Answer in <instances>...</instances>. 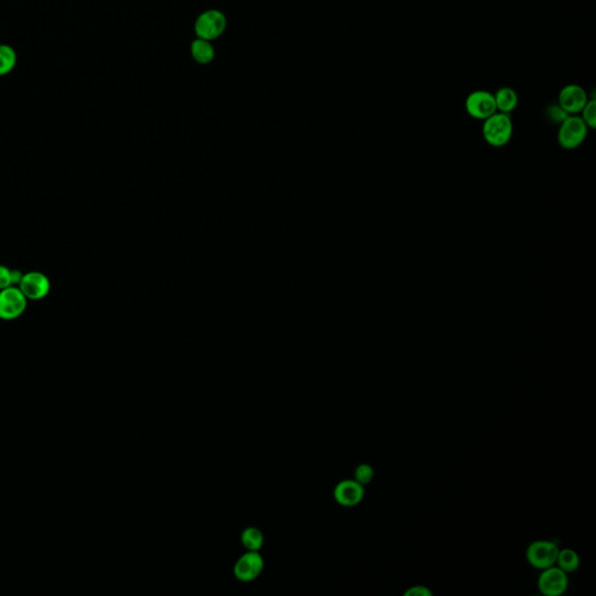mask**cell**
<instances>
[{"label":"cell","mask_w":596,"mask_h":596,"mask_svg":"<svg viewBox=\"0 0 596 596\" xmlns=\"http://www.w3.org/2000/svg\"><path fill=\"white\" fill-rule=\"evenodd\" d=\"M191 52H193V59L200 64H209L215 56V50H213L211 44L209 42V40H204L200 37L196 41H193V46H191Z\"/></svg>","instance_id":"obj_15"},{"label":"cell","mask_w":596,"mask_h":596,"mask_svg":"<svg viewBox=\"0 0 596 596\" xmlns=\"http://www.w3.org/2000/svg\"><path fill=\"white\" fill-rule=\"evenodd\" d=\"M588 131L580 115H568L559 125L557 140L561 148L573 151L585 142Z\"/></svg>","instance_id":"obj_2"},{"label":"cell","mask_w":596,"mask_h":596,"mask_svg":"<svg viewBox=\"0 0 596 596\" xmlns=\"http://www.w3.org/2000/svg\"><path fill=\"white\" fill-rule=\"evenodd\" d=\"M559 548L553 541H536L526 550V560L537 570H544L556 565Z\"/></svg>","instance_id":"obj_5"},{"label":"cell","mask_w":596,"mask_h":596,"mask_svg":"<svg viewBox=\"0 0 596 596\" xmlns=\"http://www.w3.org/2000/svg\"><path fill=\"white\" fill-rule=\"evenodd\" d=\"M467 115L477 120H485L497 112L494 93L487 90H475L465 100Z\"/></svg>","instance_id":"obj_4"},{"label":"cell","mask_w":596,"mask_h":596,"mask_svg":"<svg viewBox=\"0 0 596 596\" xmlns=\"http://www.w3.org/2000/svg\"><path fill=\"white\" fill-rule=\"evenodd\" d=\"M27 300L19 287L0 290V319L15 320L26 311Z\"/></svg>","instance_id":"obj_3"},{"label":"cell","mask_w":596,"mask_h":596,"mask_svg":"<svg viewBox=\"0 0 596 596\" xmlns=\"http://www.w3.org/2000/svg\"><path fill=\"white\" fill-rule=\"evenodd\" d=\"M588 99V93L579 84H567L558 95V104L570 115H579Z\"/></svg>","instance_id":"obj_9"},{"label":"cell","mask_w":596,"mask_h":596,"mask_svg":"<svg viewBox=\"0 0 596 596\" xmlns=\"http://www.w3.org/2000/svg\"><path fill=\"white\" fill-rule=\"evenodd\" d=\"M568 113H567L565 110H564L561 106H560L558 103L556 104H551L550 106H548L546 108V117H548V120L552 122V124H556L559 126L560 124L565 120V119L568 117Z\"/></svg>","instance_id":"obj_19"},{"label":"cell","mask_w":596,"mask_h":596,"mask_svg":"<svg viewBox=\"0 0 596 596\" xmlns=\"http://www.w3.org/2000/svg\"><path fill=\"white\" fill-rule=\"evenodd\" d=\"M557 566L563 570L565 573H573L580 567V557L578 553L570 548H563L558 552L556 560Z\"/></svg>","instance_id":"obj_13"},{"label":"cell","mask_w":596,"mask_h":596,"mask_svg":"<svg viewBox=\"0 0 596 596\" xmlns=\"http://www.w3.org/2000/svg\"><path fill=\"white\" fill-rule=\"evenodd\" d=\"M374 474V468L369 463H360L354 470V480L359 482L360 485L366 486L371 483Z\"/></svg>","instance_id":"obj_18"},{"label":"cell","mask_w":596,"mask_h":596,"mask_svg":"<svg viewBox=\"0 0 596 596\" xmlns=\"http://www.w3.org/2000/svg\"><path fill=\"white\" fill-rule=\"evenodd\" d=\"M225 27L226 19L222 12L208 11L204 12L203 15L197 19L195 30L200 39L213 40L222 35Z\"/></svg>","instance_id":"obj_10"},{"label":"cell","mask_w":596,"mask_h":596,"mask_svg":"<svg viewBox=\"0 0 596 596\" xmlns=\"http://www.w3.org/2000/svg\"><path fill=\"white\" fill-rule=\"evenodd\" d=\"M497 112L510 115L519 105V95L515 90L509 86H502L494 93Z\"/></svg>","instance_id":"obj_12"},{"label":"cell","mask_w":596,"mask_h":596,"mask_svg":"<svg viewBox=\"0 0 596 596\" xmlns=\"http://www.w3.org/2000/svg\"><path fill=\"white\" fill-rule=\"evenodd\" d=\"M405 596H431L432 595V592L427 587L425 586H412L410 588L407 589L405 594Z\"/></svg>","instance_id":"obj_21"},{"label":"cell","mask_w":596,"mask_h":596,"mask_svg":"<svg viewBox=\"0 0 596 596\" xmlns=\"http://www.w3.org/2000/svg\"><path fill=\"white\" fill-rule=\"evenodd\" d=\"M265 568V560L259 551H247L234 565V577L241 582L254 581Z\"/></svg>","instance_id":"obj_7"},{"label":"cell","mask_w":596,"mask_h":596,"mask_svg":"<svg viewBox=\"0 0 596 596\" xmlns=\"http://www.w3.org/2000/svg\"><path fill=\"white\" fill-rule=\"evenodd\" d=\"M538 589L546 596H560L566 592L568 587L567 573L558 566H550L541 570L538 577Z\"/></svg>","instance_id":"obj_6"},{"label":"cell","mask_w":596,"mask_h":596,"mask_svg":"<svg viewBox=\"0 0 596 596\" xmlns=\"http://www.w3.org/2000/svg\"><path fill=\"white\" fill-rule=\"evenodd\" d=\"M580 118L584 120L589 130H595L596 128V100L595 98H589L585 108H582L581 112L579 113Z\"/></svg>","instance_id":"obj_17"},{"label":"cell","mask_w":596,"mask_h":596,"mask_svg":"<svg viewBox=\"0 0 596 596\" xmlns=\"http://www.w3.org/2000/svg\"><path fill=\"white\" fill-rule=\"evenodd\" d=\"M334 500L343 507L352 508L361 503L365 497V486L353 480H343L339 482L334 492Z\"/></svg>","instance_id":"obj_11"},{"label":"cell","mask_w":596,"mask_h":596,"mask_svg":"<svg viewBox=\"0 0 596 596\" xmlns=\"http://www.w3.org/2000/svg\"><path fill=\"white\" fill-rule=\"evenodd\" d=\"M18 287L27 300H42L50 293V281L47 275L40 271H30L23 274Z\"/></svg>","instance_id":"obj_8"},{"label":"cell","mask_w":596,"mask_h":596,"mask_svg":"<svg viewBox=\"0 0 596 596\" xmlns=\"http://www.w3.org/2000/svg\"><path fill=\"white\" fill-rule=\"evenodd\" d=\"M241 543L249 551H260L265 543V537L258 528L249 526L241 533Z\"/></svg>","instance_id":"obj_14"},{"label":"cell","mask_w":596,"mask_h":596,"mask_svg":"<svg viewBox=\"0 0 596 596\" xmlns=\"http://www.w3.org/2000/svg\"><path fill=\"white\" fill-rule=\"evenodd\" d=\"M15 64L17 55L13 48L8 45H0V76L11 73Z\"/></svg>","instance_id":"obj_16"},{"label":"cell","mask_w":596,"mask_h":596,"mask_svg":"<svg viewBox=\"0 0 596 596\" xmlns=\"http://www.w3.org/2000/svg\"><path fill=\"white\" fill-rule=\"evenodd\" d=\"M514 134V122L510 115L495 112L483 120L482 137L490 147L502 148L510 142Z\"/></svg>","instance_id":"obj_1"},{"label":"cell","mask_w":596,"mask_h":596,"mask_svg":"<svg viewBox=\"0 0 596 596\" xmlns=\"http://www.w3.org/2000/svg\"><path fill=\"white\" fill-rule=\"evenodd\" d=\"M13 278H12V269L6 266L0 265V290L6 289L13 287Z\"/></svg>","instance_id":"obj_20"}]
</instances>
